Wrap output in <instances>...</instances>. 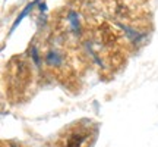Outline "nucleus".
<instances>
[{
  "instance_id": "1",
  "label": "nucleus",
  "mask_w": 158,
  "mask_h": 147,
  "mask_svg": "<svg viewBox=\"0 0 158 147\" xmlns=\"http://www.w3.org/2000/svg\"><path fill=\"white\" fill-rule=\"evenodd\" d=\"M5 84L13 99L27 94L32 84V66L27 57L13 56L5 69Z\"/></svg>"
},
{
  "instance_id": "2",
  "label": "nucleus",
  "mask_w": 158,
  "mask_h": 147,
  "mask_svg": "<svg viewBox=\"0 0 158 147\" xmlns=\"http://www.w3.org/2000/svg\"><path fill=\"white\" fill-rule=\"evenodd\" d=\"M97 130L89 121H79L66 127L57 137V147H89L95 138Z\"/></svg>"
},
{
  "instance_id": "3",
  "label": "nucleus",
  "mask_w": 158,
  "mask_h": 147,
  "mask_svg": "<svg viewBox=\"0 0 158 147\" xmlns=\"http://www.w3.org/2000/svg\"><path fill=\"white\" fill-rule=\"evenodd\" d=\"M2 147H25L22 143H18L15 140H3L2 141Z\"/></svg>"
}]
</instances>
